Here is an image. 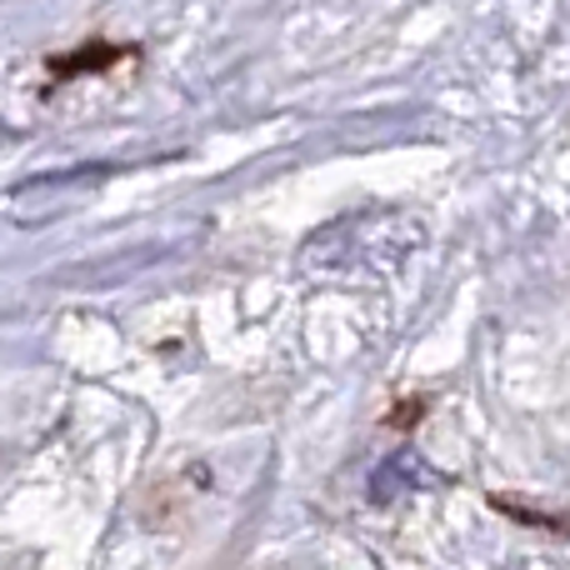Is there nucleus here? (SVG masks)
Wrapping results in <instances>:
<instances>
[{"mask_svg": "<svg viewBox=\"0 0 570 570\" xmlns=\"http://www.w3.org/2000/svg\"><path fill=\"white\" fill-rule=\"evenodd\" d=\"M130 50L126 46H96V50H76V56H66V66H50L56 70V80H70V76H86V70H106L110 60H126Z\"/></svg>", "mask_w": 570, "mask_h": 570, "instance_id": "1", "label": "nucleus"}]
</instances>
